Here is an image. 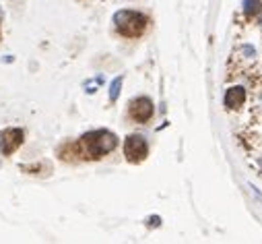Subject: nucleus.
<instances>
[{
    "label": "nucleus",
    "mask_w": 262,
    "mask_h": 244,
    "mask_svg": "<svg viewBox=\"0 0 262 244\" xmlns=\"http://www.w3.org/2000/svg\"><path fill=\"white\" fill-rule=\"evenodd\" d=\"M118 145V137L110 131H91L79 139V149L87 159H99L112 153Z\"/></svg>",
    "instance_id": "f257e3e1"
},
{
    "label": "nucleus",
    "mask_w": 262,
    "mask_h": 244,
    "mask_svg": "<svg viewBox=\"0 0 262 244\" xmlns=\"http://www.w3.org/2000/svg\"><path fill=\"white\" fill-rule=\"evenodd\" d=\"M147 17L139 11H130V9H122L114 15V27L120 35L124 37H141L147 29Z\"/></svg>",
    "instance_id": "f03ea898"
},
{
    "label": "nucleus",
    "mask_w": 262,
    "mask_h": 244,
    "mask_svg": "<svg viewBox=\"0 0 262 244\" xmlns=\"http://www.w3.org/2000/svg\"><path fill=\"white\" fill-rule=\"evenodd\" d=\"M124 155L130 164H141L149 155V143L143 135H130L124 141Z\"/></svg>",
    "instance_id": "7ed1b4c3"
},
{
    "label": "nucleus",
    "mask_w": 262,
    "mask_h": 244,
    "mask_svg": "<svg viewBox=\"0 0 262 244\" xmlns=\"http://www.w3.org/2000/svg\"><path fill=\"white\" fill-rule=\"evenodd\" d=\"M128 114L130 118H133L135 122H139V125H145V122H149L155 114V106L149 97L141 95V97H135L133 101H130L128 106Z\"/></svg>",
    "instance_id": "20e7f679"
},
{
    "label": "nucleus",
    "mask_w": 262,
    "mask_h": 244,
    "mask_svg": "<svg viewBox=\"0 0 262 244\" xmlns=\"http://www.w3.org/2000/svg\"><path fill=\"white\" fill-rule=\"evenodd\" d=\"M246 101V89L244 87H229L225 93V106L229 110H239Z\"/></svg>",
    "instance_id": "39448f33"
},
{
    "label": "nucleus",
    "mask_w": 262,
    "mask_h": 244,
    "mask_svg": "<svg viewBox=\"0 0 262 244\" xmlns=\"http://www.w3.org/2000/svg\"><path fill=\"white\" fill-rule=\"evenodd\" d=\"M5 133V145H7V155L13 153L21 143H23V131L21 129H9Z\"/></svg>",
    "instance_id": "423d86ee"
},
{
    "label": "nucleus",
    "mask_w": 262,
    "mask_h": 244,
    "mask_svg": "<svg viewBox=\"0 0 262 244\" xmlns=\"http://www.w3.org/2000/svg\"><path fill=\"white\" fill-rule=\"evenodd\" d=\"M260 11H262L260 0H244V13H246V17H254Z\"/></svg>",
    "instance_id": "0eeeda50"
},
{
    "label": "nucleus",
    "mask_w": 262,
    "mask_h": 244,
    "mask_svg": "<svg viewBox=\"0 0 262 244\" xmlns=\"http://www.w3.org/2000/svg\"><path fill=\"white\" fill-rule=\"evenodd\" d=\"M122 83H124V77H116L110 85V101H116L118 95H120V89H122Z\"/></svg>",
    "instance_id": "6e6552de"
},
{
    "label": "nucleus",
    "mask_w": 262,
    "mask_h": 244,
    "mask_svg": "<svg viewBox=\"0 0 262 244\" xmlns=\"http://www.w3.org/2000/svg\"><path fill=\"white\" fill-rule=\"evenodd\" d=\"M0 155H7V145H5V133H0Z\"/></svg>",
    "instance_id": "1a4fd4ad"
},
{
    "label": "nucleus",
    "mask_w": 262,
    "mask_h": 244,
    "mask_svg": "<svg viewBox=\"0 0 262 244\" xmlns=\"http://www.w3.org/2000/svg\"><path fill=\"white\" fill-rule=\"evenodd\" d=\"M3 17H5V15H3V9H0V21H3Z\"/></svg>",
    "instance_id": "9d476101"
},
{
    "label": "nucleus",
    "mask_w": 262,
    "mask_h": 244,
    "mask_svg": "<svg viewBox=\"0 0 262 244\" xmlns=\"http://www.w3.org/2000/svg\"><path fill=\"white\" fill-rule=\"evenodd\" d=\"M260 27H262V19H260Z\"/></svg>",
    "instance_id": "9b49d317"
}]
</instances>
